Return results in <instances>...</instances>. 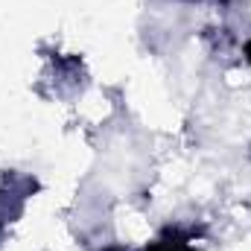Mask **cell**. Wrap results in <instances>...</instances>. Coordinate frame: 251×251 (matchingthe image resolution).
Listing matches in <instances>:
<instances>
[{
	"label": "cell",
	"instance_id": "cell-1",
	"mask_svg": "<svg viewBox=\"0 0 251 251\" xmlns=\"http://www.w3.org/2000/svg\"><path fill=\"white\" fill-rule=\"evenodd\" d=\"M193 243H196V231L193 228L173 225V228H164L143 251H199Z\"/></svg>",
	"mask_w": 251,
	"mask_h": 251
},
{
	"label": "cell",
	"instance_id": "cell-2",
	"mask_svg": "<svg viewBox=\"0 0 251 251\" xmlns=\"http://www.w3.org/2000/svg\"><path fill=\"white\" fill-rule=\"evenodd\" d=\"M243 59L251 64V41H246V44H243Z\"/></svg>",
	"mask_w": 251,
	"mask_h": 251
},
{
	"label": "cell",
	"instance_id": "cell-3",
	"mask_svg": "<svg viewBox=\"0 0 251 251\" xmlns=\"http://www.w3.org/2000/svg\"><path fill=\"white\" fill-rule=\"evenodd\" d=\"M100 251H128V249L126 246H102Z\"/></svg>",
	"mask_w": 251,
	"mask_h": 251
}]
</instances>
